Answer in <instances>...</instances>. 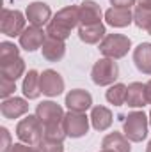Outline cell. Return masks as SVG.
<instances>
[{
  "instance_id": "1",
  "label": "cell",
  "mask_w": 151,
  "mask_h": 152,
  "mask_svg": "<svg viewBox=\"0 0 151 152\" xmlns=\"http://www.w3.org/2000/svg\"><path fill=\"white\" fill-rule=\"evenodd\" d=\"M78 23H80L78 7L68 5V7L61 9V11L50 20V23H48V27H46V36L66 41V39L70 37L71 30L75 28Z\"/></svg>"
},
{
  "instance_id": "2",
  "label": "cell",
  "mask_w": 151,
  "mask_h": 152,
  "mask_svg": "<svg viewBox=\"0 0 151 152\" xmlns=\"http://www.w3.org/2000/svg\"><path fill=\"white\" fill-rule=\"evenodd\" d=\"M16 136L23 143L38 145L44 138V126L41 124L38 115H27L25 118H21L16 126Z\"/></svg>"
},
{
  "instance_id": "3",
  "label": "cell",
  "mask_w": 151,
  "mask_h": 152,
  "mask_svg": "<svg viewBox=\"0 0 151 152\" xmlns=\"http://www.w3.org/2000/svg\"><path fill=\"white\" fill-rule=\"evenodd\" d=\"M148 120L144 112H132L128 113L124 124H123V133L130 142H142L148 136Z\"/></svg>"
},
{
  "instance_id": "4",
  "label": "cell",
  "mask_w": 151,
  "mask_h": 152,
  "mask_svg": "<svg viewBox=\"0 0 151 152\" xmlns=\"http://www.w3.org/2000/svg\"><path fill=\"white\" fill-rule=\"evenodd\" d=\"M132 46L130 37L123 36V34H107L103 41L100 42V51L107 57V58H123L128 50Z\"/></svg>"
},
{
  "instance_id": "5",
  "label": "cell",
  "mask_w": 151,
  "mask_h": 152,
  "mask_svg": "<svg viewBox=\"0 0 151 152\" xmlns=\"http://www.w3.org/2000/svg\"><path fill=\"white\" fill-rule=\"evenodd\" d=\"M119 76V67L117 62H114V58H100L93 69H91V78L96 85L105 87V85H112Z\"/></svg>"
},
{
  "instance_id": "6",
  "label": "cell",
  "mask_w": 151,
  "mask_h": 152,
  "mask_svg": "<svg viewBox=\"0 0 151 152\" xmlns=\"http://www.w3.org/2000/svg\"><path fill=\"white\" fill-rule=\"evenodd\" d=\"M0 30L9 37L21 36V32L25 30V16L16 9H2Z\"/></svg>"
},
{
  "instance_id": "7",
  "label": "cell",
  "mask_w": 151,
  "mask_h": 152,
  "mask_svg": "<svg viewBox=\"0 0 151 152\" xmlns=\"http://www.w3.org/2000/svg\"><path fill=\"white\" fill-rule=\"evenodd\" d=\"M36 115L39 117L41 124L44 127H52V126H59L64 120V112L61 108V104L53 103V101H43L39 103L36 108Z\"/></svg>"
},
{
  "instance_id": "8",
  "label": "cell",
  "mask_w": 151,
  "mask_h": 152,
  "mask_svg": "<svg viewBox=\"0 0 151 152\" xmlns=\"http://www.w3.org/2000/svg\"><path fill=\"white\" fill-rule=\"evenodd\" d=\"M39 88L41 94L48 96V97H55L59 94H62L64 90V80L53 69H46L39 75Z\"/></svg>"
},
{
  "instance_id": "9",
  "label": "cell",
  "mask_w": 151,
  "mask_h": 152,
  "mask_svg": "<svg viewBox=\"0 0 151 152\" xmlns=\"http://www.w3.org/2000/svg\"><path fill=\"white\" fill-rule=\"evenodd\" d=\"M62 126H64V131L70 138H80L89 131V118L85 113L70 112L64 115Z\"/></svg>"
},
{
  "instance_id": "10",
  "label": "cell",
  "mask_w": 151,
  "mask_h": 152,
  "mask_svg": "<svg viewBox=\"0 0 151 152\" xmlns=\"http://www.w3.org/2000/svg\"><path fill=\"white\" fill-rule=\"evenodd\" d=\"M66 106L70 112L84 113L93 106V96L84 88H75L66 96Z\"/></svg>"
},
{
  "instance_id": "11",
  "label": "cell",
  "mask_w": 151,
  "mask_h": 152,
  "mask_svg": "<svg viewBox=\"0 0 151 152\" xmlns=\"http://www.w3.org/2000/svg\"><path fill=\"white\" fill-rule=\"evenodd\" d=\"M25 16H27V20H29L30 25H34V27H43V25L50 23L52 11H50V5H46L44 2H32V4L27 5Z\"/></svg>"
},
{
  "instance_id": "12",
  "label": "cell",
  "mask_w": 151,
  "mask_h": 152,
  "mask_svg": "<svg viewBox=\"0 0 151 152\" xmlns=\"http://www.w3.org/2000/svg\"><path fill=\"white\" fill-rule=\"evenodd\" d=\"M44 34H46V32H43L41 27L30 25V27H27V28L21 32V36H20V46H21L23 50H27V51H36L38 48L43 46V42H44V39H46Z\"/></svg>"
},
{
  "instance_id": "13",
  "label": "cell",
  "mask_w": 151,
  "mask_h": 152,
  "mask_svg": "<svg viewBox=\"0 0 151 152\" xmlns=\"http://www.w3.org/2000/svg\"><path fill=\"white\" fill-rule=\"evenodd\" d=\"M80 25H94L101 23V7L93 0H84L78 7Z\"/></svg>"
},
{
  "instance_id": "14",
  "label": "cell",
  "mask_w": 151,
  "mask_h": 152,
  "mask_svg": "<svg viewBox=\"0 0 151 152\" xmlns=\"http://www.w3.org/2000/svg\"><path fill=\"white\" fill-rule=\"evenodd\" d=\"M0 112L5 118H18L21 115H25L29 112V104L25 99L21 97H7L4 99V103L0 104Z\"/></svg>"
},
{
  "instance_id": "15",
  "label": "cell",
  "mask_w": 151,
  "mask_h": 152,
  "mask_svg": "<svg viewBox=\"0 0 151 152\" xmlns=\"http://www.w3.org/2000/svg\"><path fill=\"white\" fill-rule=\"evenodd\" d=\"M41 51H43V57L50 62H57L64 57L66 53V44L62 39H55V37H48L44 39L43 46H41Z\"/></svg>"
},
{
  "instance_id": "16",
  "label": "cell",
  "mask_w": 151,
  "mask_h": 152,
  "mask_svg": "<svg viewBox=\"0 0 151 152\" xmlns=\"http://www.w3.org/2000/svg\"><path fill=\"white\" fill-rule=\"evenodd\" d=\"M105 20H107L109 25L123 28V27H128L133 21V12L130 11V7H110L105 12Z\"/></svg>"
},
{
  "instance_id": "17",
  "label": "cell",
  "mask_w": 151,
  "mask_h": 152,
  "mask_svg": "<svg viewBox=\"0 0 151 152\" xmlns=\"http://www.w3.org/2000/svg\"><path fill=\"white\" fill-rule=\"evenodd\" d=\"M78 37L85 44H96L101 42L105 37V25L94 23V25H80L78 27Z\"/></svg>"
},
{
  "instance_id": "18",
  "label": "cell",
  "mask_w": 151,
  "mask_h": 152,
  "mask_svg": "<svg viewBox=\"0 0 151 152\" xmlns=\"http://www.w3.org/2000/svg\"><path fill=\"white\" fill-rule=\"evenodd\" d=\"M148 103L146 99V83L133 81L126 87V104L132 108H142Z\"/></svg>"
},
{
  "instance_id": "19",
  "label": "cell",
  "mask_w": 151,
  "mask_h": 152,
  "mask_svg": "<svg viewBox=\"0 0 151 152\" xmlns=\"http://www.w3.org/2000/svg\"><path fill=\"white\" fill-rule=\"evenodd\" d=\"M133 62L141 73L151 75V42H141L133 50Z\"/></svg>"
},
{
  "instance_id": "20",
  "label": "cell",
  "mask_w": 151,
  "mask_h": 152,
  "mask_svg": "<svg viewBox=\"0 0 151 152\" xmlns=\"http://www.w3.org/2000/svg\"><path fill=\"white\" fill-rule=\"evenodd\" d=\"M101 147L103 151H109V152H130L132 147H130V140L121 134V133H110L103 138L101 142Z\"/></svg>"
},
{
  "instance_id": "21",
  "label": "cell",
  "mask_w": 151,
  "mask_h": 152,
  "mask_svg": "<svg viewBox=\"0 0 151 152\" xmlns=\"http://www.w3.org/2000/svg\"><path fill=\"white\" fill-rule=\"evenodd\" d=\"M89 118H91V124L96 131H105L112 124V112L105 106H94Z\"/></svg>"
},
{
  "instance_id": "22",
  "label": "cell",
  "mask_w": 151,
  "mask_h": 152,
  "mask_svg": "<svg viewBox=\"0 0 151 152\" xmlns=\"http://www.w3.org/2000/svg\"><path fill=\"white\" fill-rule=\"evenodd\" d=\"M25 73V62L23 58H13V60H7V62H2L0 64V75L16 81L20 76Z\"/></svg>"
},
{
  "instance_id": "23",
  "label": "cell",
  "mask_w": 151,
  "mask_h": 152,
  "mask_svg": "<svg viewBox=\"0 0 151 152\" xmlns=\"http://www.w3.org/2000/svg\"><path fill=\"white\" fill-rule=\"evenodd\" d=\"M21 90H23L25 97H29V99H38L39 97L41 88H39V75H38V71L30 69V71L27 73V76L23 78V87H21Z\"/></svg>"
},
{
  "instance_id": "24",
  "label": "cell",
  "mask_w": 151,
  "mask_h": 152,
  "mask_svg": "<svg viewBox=\"0 0 151 152\" xmlns=\"http://www.w3.org/2000/svg\"><path fill=\"white\" fill-rule=\"evenodd\" d=\"M105 97H107V101H109L110 104H114V106H121L123 103H126V85H123V83H115V85H112V87L107 90Z\"/></svg>"
},
{
  "instance_id": "25",
  "label": "cell",
  "mask_w": 151,
  "mask_h": 152,
  "mask_svg": "<svg viewBox=\"0 0 151 152\" xmlns=\"http://www.w3.org/2000/svg\"><path fill=\"white\" fill-rule=\"evenodd\" d=\"M133 21L139 28H144V30H150L151 28V9L150 7H142V5H137L135 11H133Z\"/></svg>"
},
{
  "instance_id": "26",
  "label": "cell",
  "mask_w": 151,
  "mask_h": 152,
  "mask_svg": "<svg viewBox=\"0 0 151 152\" xmlns=\"http://www.w3.org/2000/svg\"><path fill=\"white\" fill-rule=\"evenodd\" d=\"M20 57V50L18 46H14L13 42H0V64L2 62H7V60H13V58H18Z\"/></svg>"
},
{
  "instance_id": "27",
  "label": "cell",
  "mask_w": 151,
  "mask_h": 152,
  "mask_svg": "<svg viewBox=\"0 0 151 152\" xmlns=\"http://www.w3.org/2000/svg\"><path fill=\"white\" fill-rule=\"evenodd\" d=\"M36 147H38L39 152H64V145H62V142L50 140V138H43Z\"/></svg>"
},
{
  "instance_id": "28",
  "label": "cell",
  "mask_w": 151,
  "mask_h": 152,
  "mask_svg": "<svg viewBox=\"0 0 151 152\" xmlns=\"http://www.w3.org/2000/svg\"><path fill=\"white\" fill-rule=\"evenodd\" d=\"M14 90H16V81H13V80L2 76V78H0V96H2L4 99H7Z\"/></svg>"
},
{
  "instance_id": "29",
  "label": "cell",
  "mask_w": 151,
  "mask_h": 152,
  "mask_svg": "<svg viewBox=\"0 0 151 152\" xmlns=\"http://www.w3.org/2000/svg\"><path fill=\"white\" fill-rule=\"evenodd\" d=\"M0 136H2V143H0V152H9L13 143H11V134L7 131V127H0Z\"/></svg>"
},
{
  "instance_id": "30",
  "label": "cell",
  "mask_w": 151,
  "mask_h": 152,
  "mask_svg": "<svg viewBox=\"0 0 151 152\" xmlns=\"http://www.w3.org/2000/svg\"><path fill=\"white\" fill-rule=\"evenodd\" d=\"M9 152H39L36 145H29V143H13Z\"/></svg>"
},
{
  "instance_id": "31",
  "label": "cell",
  "mask_w": 151,
  "mask_h": 152,
  "mask_svg": "<svg viewBox=\"0 0 151 152\" xmlns=\"http://www.w3.org/2000/svg\"><path fill=\"white\" fill-rule=\"evenodd\" d=\"M137 0H110V4H112L114 7H130V5H133Z\"/></svg>"
},
{
  "instance_id": "32",
  "label": "cell",
  "mask_w": 151,
  "mask_h": 152,
  "mask_svg": "<svg viewBox=\"0 0 151 152\" xmlns=\"http://www.w3.org/2000/svg\"><path fill=\"white\" fill-rule=\"evenodd\" d=\"M146 99H148V103L151 104V80L146 83Z\"/></svg>"
},
{
  "instance_id": "33",
  "label": "cell",
  "mask_w": 151,
  "mask_h": 152,
  "mask_svg": "<svg viewBox=\"0 0 151 152\" xmlns=\"http://www.w3.org/2000/svg\"><path fill=\"white\" fill-rule=\"evenodd\" d=\"M139 2V5H142V7H150L151 9V0H137Z\"/></svg>"
},
{
  "instance_id": "34",
  "label": "cell",
  "mask_w": 151,
  "mask_h": 152,
  "mask_svg": "<svg viewBox=\"0 0 151 152\" xmlns=\"http://www.w3.org/2000/svg\"><path fill=\"white\" fill-rule=\"evenodd\" d=\"M146 152H151V142L148 143V147H146Z\"/></svg>"
},
{
  "instance_id": "35",
  "label": "cell",
  "mask_w": 151,
  "mask_h": 152,
  "mask_svg": "<svg viewBox=\"0 0 151 152\" xmlns=\"http://www.w3.org/2000/svg\"><path fill=\"white\" fill-rule=\"evenodd\" d=\"M150 124H151V112H150Z\"/></svg>"
},
{
  "instance_id": "36",
  "label": "cell",
  "mask_w": 151,
  "mask_h": 152,
  "mask_svg": "<svg viewBox=\"0 0 151 152\" xmlns=\"http://www.w3.org/2000/svg\"><path fill=\"white\" fill-rule=\"evenodd\" d=\"M148 32H150V36H151V28H150V30H148Z\"/></svg>"
},
{
  "instance_id": "37",
  "label": "cell",
  "mask_w": 151,
  "mask_h": 152,
  "mask_svg": "<svg viewBox=\"0 0 151 152\" xmlns=\"http://www.w3.org/2000/svg\"><path fill=\"white\" fill-rule=\"evenodd\" d=\"M101 152H109V151H103V149H101Z\"/></svg>"
}]
</instances>
